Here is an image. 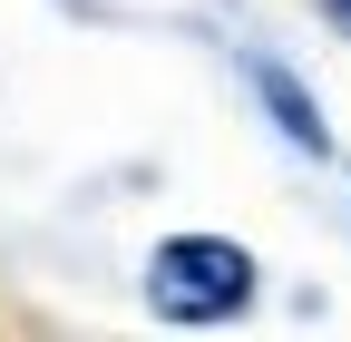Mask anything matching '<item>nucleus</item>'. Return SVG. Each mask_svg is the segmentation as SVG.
I'll return each instance as SVG.
<instances>
[{"label": "nucleus", "mask_w": 351, "mask_h": 342, "mask_svg": "<svg viewBox=\"0 0 351 342\" xmlns=\"http://www.w3.org/2000/svg\"><path fill=\"white\" fill-rule=\"evenodd\" d=\"M147 304L166 323H225V313L254 304V254L225 244V235H176L147 264Z\"/></svg>", "instance_id": "nucleus-1"}, {"label": "nucleus", "mask_w": 351, "mask_h": 342, "mask_svg": "<svg viewBox=\"0 0 351 342\" xmlns=\"http://www.w3.org/2000/svg\"><path fill=\"white\" fill-rule=\"evenodd\" d=\"M254 89H263V98H274V117L293 127V147H322V117H313V98H302V89H293V78H283L274 59H263V69H254Z\"/></svg>", "instance_id": "nucleus-2"}, {"label": "nucleus", "mask_w": 351, "mask_h": 342, "mask_svg": "<svg viewBox=\"0 0 351 342\" xmlns=\"http://www.w3.org/2000/svg\"><path fill=\"white\" fill-rule=\"evenodd\" d=\"M322 10H332V20H341V30H351V0H322Z\"/></svg>", "instance_id": "nucleus-3"}]
</instances>
